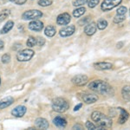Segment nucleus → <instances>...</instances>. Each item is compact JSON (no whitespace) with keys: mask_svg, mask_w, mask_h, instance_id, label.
I'll return each instance as SVG.
<instances>
[{"mask_svg":"<svg viewBox=\"0 0 130 130\" xmlns=\"http://www.w3.org/2000/svg\"><path fill=\"white\" fill-rule=\"evenodd\" d=\"M89 89L103 95H113V94H114V90H113L112 87L108 83L102 80H95L91 82L89 84Z\"/></svg>","mask_w":130,"mask_h":130,"instance_id":"f257e3e1","label":"nucleus"},{"mask_svg":"<svg viewBox=\"0 0 130 130\" xmlns=\"http://www.w3.org/2000/svg\"><path fill=\"white\" fill-rule=\"evenodd\" d=\"M91 118L94 121H95L97 124L98 129H104V128H110L112 127V120L110 117L103 115L99 111H95L92 113Z\"/></svg>","mask_w":130,"mask_h":130,"instance_id":"f03ea898","label":"nucleus"},{"mask_svg":"<svg viewBox=\"0 0 130 130\" xmlns=\"http://www.w3.org/2000/svg\"><path fill=\"white\" fill-rule=\"evenodd\" d=\"M70 108V104L63 98H56L52 102V108L58 113H63Z\"/></svg>","mask_w":130,"mask_h":130,"instance_id":"7ed1b4c3","label":"nucleus"},{"mask_svg":"<svg viewBox=\"0 0 130 130\" xmlns=\"http://www.w3.org/2000/svg\"><path fill=\"white\" fill-rule=\"evenodd\" d=\"M34 56V51L29 49H25L19 51L17 55V58L19 62H27L30 60L32 56Z\"/></svg>","mask_w":130,"mask_h":130,"instance_id":"20e7f679","label":"nucleus"},{"mask_svg":"<svg viewBox=\"0 0 130 130\" xmlns=\"http://www.w3.org/2000/svg\"><path fill=\"white\" fill-rule=\"evenodd\" d=\"M121 3V0H104L102 4V10L104 11H108Z\"/></svg>","mask_w":130,"mask_h":130,"instance_id":"39448f33","label":"nucleus"},{"mask_svg":"<svg viewBox=\"0 0 130 130\" xmlns=\"http://www.w3.org/2000/svg\"><path fill=\"white\" fill-rule=\"evenodd\" d=\"M41 17H43V13L38 10H30L28 11H25L23 14V18L24 20L36 19V18H39Z\"/></svg>","mask_w":130,"mask_h":130,"instance_id":"423d86ee","label":"nucleus"},{"mask_svg":"<svg viewBox=\"0 0 130 130\" xmlns=\"http://www.w3.org/2000/svg\"><path fill=\"white\" fill-rule=\"evenodd\" d=\"M88 81L89 78L85 75H77L72 78V83L76 86H84Z\"/></svg>","mask_w":130,"mask_h":130,"instance_id":"0eeeda50","label":"nucleus"},{"mask_svg":"<svg viewBox=\"0 0 130 130\" xmlns=\"http://www.w3.org/2000/svg\"><path fill=\"white\" fill-rule=\"evenodd\" d=\"M71 18L69 13H62L60 14L56 18V23L59 25H66L70 22Z\"/></svg>","mask_w":130,"mask_h":130,"instance_id":"6e6552de","label":"nucleus"},{"mask_svg":"<svg viewBox=\"0 0 130 130\" xmlns=\"http://www.w3.org/2000/svg\"><path fill=\"white\" fill-rule=\"evenodd\" d=\"M75 30V25H69V26H66L64 28H62V30H60V36L61 37H70V36L74 34Z\"/></svg>","mask_w":130,"mask_h":130,"instance_id":"1a4fd4ad","label":"nucleus"},{"mask_svg":"<svg viewBox=\"0 0 130 130\" xmlns=\"http://www.w3.org/2000/svg\"><path fill=\"white\" fill-rule=\"evenodd\" d=\"M43 28V24L39 20H34L29 24V29L34 31H41Z\"/></svg>","mask_w":130,"mask_h":130,"instance_id":"9d476101","label":"nucleus"},{"mask_svg":"<svg viewBox=\"0 0 130 130\" xmlns=\"http://www.w3.org/2000/svg\"><path fill=\"white\" fill-rule=\"evenodd\" d=\"M94 67L98 70H111L113 68V64L108 62H97V63H95L94 64Z\"/></svg>","mask_w":130,"mask_h":130,"instance_id":"9b49d317","label":"nucleus"},{"mask_svg":"<svg viewBox=\"0 0 130 130\" xmlns=\"http://www.w3.org/2000/svg\"><path fill=\"white\" fill-rule=\"evenodd\" d=\"M26 110H27L26 107L18 106L17 108H15L11 111V114L12 115H14V116H16V117H23L25 113H26Z\"/></svg>","mask_w":130,"mask_h":130,"instance_id":"f8f14e48","label":"nucleus"},{"mask_svg":"<svg viewBox=\"0 0 130 130\" xmlns=\"http://www.w3.org/2000/svg\"><path fill=\"white\" fill-rule=\"evenodd\" d=\"M83 100L85 103L87 104H91L94 102H97L98 100V96L96 95H93V94H85L83 96Z\"/></svg>","mask_w":130,"mask_h":130,"instance_id":"ddd939ff","label":"nucleus"},{"mask_svg":"<svg viewBox=\"0 0 130 130\" xmlns=\"http://www.w3.org/2000/svg\"><path fill=\"white\" fill-rule=\"evenodd\" d=\"M96 30H97V25L95 24V23H91V24H87V26L84 29V32L86 35L92 36L95 33Z\"/></svg>","mask_w":130,"mask_h":130,"instance_id":"4468645a","label":"nucleus"},{"mask_svg":"<svg viewBox=\"0 0 130 130\" xmlns=\"http://www.w3.org/2000/svg\"><path fill=\"white\" fill-rule=\"evenodd\" d=\"M118 109L120 110V112H121L120 117H119V119H118V122L120 123V124H123V123H125L126 121H127V119H128V117H129V114L125 109H123L122 108H118Z\"/></svg>","mask_w":130,"mask_h":130,"instance_id":"2eb2a0df","label":"nucleus"},{"mask_svg":"<svg viewBox=\"0 0 130 130\" xmlns=\"http://www.w3.org/2000/svg\"><path fill=\"white\" fill-rule=\"evenodd\" d=\"M35 124L38 128H42V129H47L49 127V122H48L47 120L43 118H38L35 121Z\"/></svg>","mask_w":130,"mask_h":130,"instance_id":"dca6fc26","label":"nucleus"},{"mask_svg":"<svg viewBox=\"0 0 130 130\" xmlns=\"http://www.w3.org/2000/svg\"><path fill=\"white\" fill-rule=\"evenodd\" d=\"M14 102V99L10 96H8V97L4 98L3 100L0 101V108H5L9 107L10 105H11Z\"/></svg>","mask_w":130,"mask_h":130,"instance_id":"f3484780","label":"nucleus"},{"mask_svg":"<svg viewBox=\"0 0 130 130\" xmlns=\"http://www.w3.org/2000/svg\"><path fill=\"white\" fill-rule=\"evenodd\" d=\"M53 122H54V124L58 127H66V125H67L66 120L61 116H56L53 120Z\"/></svg>","mask_w":130,"mask_h":130,"instance_id":"a211bd4d","label":"nucleus"},{"mask_svg":"<svg viewBox=\"0 0 130 130\" xmlns=\"http://www.w3.org/2000/svg\"><path fill=\"white\" fill-rule=\"evenodd\" d=\"M121 95H122L123 99L130 101V86L127 85L123 87L122 90H121Z\"/></svg>","mask_w":130,"mask_h":130,"instance_id":"6ab92c4d","label":"nucleus"},{"mask_svg":"<svg viewBox=\"0 0 130 130\" xmlns=\"http://www.w3.org/2000/svg\"><path fill=\"white\" fill-rule=\"evenodd\" d=\"M13 25H14V23L12 22V21H8V22L5 24V26L3 27V29L0 30V33H1V34H5V33L9 32V31L12 29Z\"/></svg>","mask_w":130,"mask_h":130,"instance_id":"aec40b11","label":"nucleus"},{"mask_svg":"<svg viewBox=\"0 0 130 130\" xmlns=\"http://www.w3.org/2000/svg\"><path fill=\"white\" fill-rule=\"evenodd\" d=\"M44 33H45V35L47 36V37H53V36H55V34H56V28L54 26L50 25V26L46 27V29L44 30Z\"/></svg>","mask_w":130,"mask_h":130,"instance_id":"412c9836","label":"nucleus"},{"mask_svg":"<svg viewBox=\"0 0 130 130\" xmlns=\"http://www.w3.org/2000/svg\"><path fill=\"white\" fill-rule=\"evenodd\" d=\"M86 11V9L84 7H81V8H77L75 9L74 11H73V16L75 18H80L81 16H83V14L85 13Z\"/></svg>","mask_w":130,"mask_h":130,"instance_id":"4be33fe9","label":"nucleus"},{"mask_svg":"<svg viewBox=\"0 0 130 130\" xmlns=\"http://www.w3.org/2000/svg\"><path fill=\"white\" fill-rule=\"evenodd\" d=\"M108 26V22L104 19H100L97 23V28L99 30H104Z\"/></svg>","mask_w":130,"mask_h":130,"instance_id":"5701e85b","label":"nucleus"},{"mask_svg":"<svg viewBox=\"0 0 130 130\" xmlns=\"http://www.w3.org/2000/svg\"><path fill=\"white\" fill-rule=\"evenodd\" d=\"M37 44V39L33 37H30L27 40V46L29 47H34Z\"/></svg>","mask_w":130,"mask_h":130,"instance_id":"b1692460","label":"nucleus"},{"mask_svg":"<svg viewBox=\"0 0 130 130\" xmlns=\"http://www.w3.org/2000/svg\"><path fill=\"white\" fill-rule=\"evenodd\" d=\"M125 18H126L125 15H116L114 18V23H115V24H119V23L123 22V21L125 20Z\"/></svg>","mask_w":130,"mask_h":130,"instance_id":"393cba45","label":"nucleus"},{"mask_svg":"<svg viewBox=\"0 0 130 130\" xmlns=\"http://www.w3.org/2000/svg\"><path fill=\"white\" fill-rule=\"evenodd\" d=\"M52 4V0H38V5L40 6H49Z\"/></svg>","mask_w":130,"mask_h":130,"instance_id":"a878e982","label":"nucleus"},{"mask_svg":"<svg viewBox=\"0 0 130 130\" xmlns=\"http://www.w3.org/2000/svg\"><path fill=\"white\" fill-rule=\"evenodd\" d=\"M10 14V11L9 10H4L0 13V22H2L3 20H5Z\"/></svg>","mask_w":130,"mask_h":130,"instance_id":"bb28decb","label":"nucleus"},{"mask_svg":"<svg viewBox=\"0 0 130 130\" xmlns=\"http://www.w3.org/2000/svg\"><path fill=\"white\" fill-rule=\"evenodd\" d=\"M127 13V8L125 6H121L117 10V15H125Z\"/></svg>","mask_w":130,"mask_h":130,"instance_id":"cd10ccee","label":"nucleus"},{"mask_svg":"<svg viewBox=\"0 0 130 130\" xmlns=\"http://www.w3.org/2000/svg\"><path fill=\"white\" fill-rule=\"evenodd\" d=\"M87 2H88V0H75V1L73 2V5H75V6H81V5H85Z\"/></svg>","mask_w":130,"mask_h":130,"instance_id":"c85d7f7f","label":"nucleus"},{"mask_svg":"<svg viewBox=\"0 0 130 130\" xmlns=\"http://www.w3.org/2000/svg\"><path fill=\"white\" fill-rule=\"evenodd\" d=\"M86 127H87L89 129H92V130L98 129V127H97V126L94 125L93 123L90 122V121H87V122H86Z\"/></svg>","mask_w":130,"mask_h":130,"instance_id":"c756f323","label":"nucleus"},{"mask_svg":"<svg viewBox=\"0 0 130 130\" xmlns=\"http://www.w3.org/2000/svg\"><path fill=\"white\" fill-rule=\"evenodd\" d=\"M10 56L9 54H5V55L2 56V62L4 63H8L10 62Z\"/></svg>","mask_w":130,"mask_h":130,"instance_id":"7c9ffc66","label":"nucleus"},{"mask_svg":"<svg viewBox=\"0 0 130 130\" xmlns=\"http://www.w3.org/2000/svg\"><path fill=\"white\" fill-rule=\"evenodd\" d=\"M99 4V0H89V7L94 8Z\"/></svg>","mask_w":130,"mask_h":130,"instance_id":"2f4dec72","label":"nucleus"},{"mask_svg":"<svg viewBox=\"0 0 130 130\" xmlns=\"http://www.w3.org/2000/svg\"><path fill=\"white\" fill-rule=\"evenodd\" d=\"M89 17H87V18H84V19H83V20L79 21L78 24H80V25H83V24H88V23H89Z\"/></svg>","mask_w":130,"mask_h":130,"instance_id":"473e14b6","label":"nucleus"},{"mask_svg":"<svg viewBox=\"0 0 130 130\" xmlns=\"http://www.w3.org/2000/svg\"><path fill=\"white\" fill-rule=\"evenodd\" d=\"M44 43H45V40L43 38V37H39V38L37 40V44H38L39 46H43L44 44Z\"/></svg>","mask_w":130,"mask_h":130,"instance_id":"72a5a7b5","label":"nucleus"},{"mask_svg":"<svg viewBox=\"0 0 130 130\" xmlns=\"http://www.w3.org/2000/svg\"><path fill=\"white\" fill-rule=\"evenodd\" d=\"M26 2V0H15V3L17 5H24Z\"/></svg>","mask_w":130,"mask_h":130,"instance_id":"f704fd0d","label":"nucleus"},{"mask_svg":"<svg viewBox=\"0 0 130 130\" xmlns=\"http://www.w3.org/2000/svg\"><path fill=\"white\" fill-rule=\"evenodd\" d=\"M123 42H120V43H118L116 44V47H117V49H121V48H122V46H123Z\"/></svg>","mask_w":130,"mask_h":130,"instance_id":"c9c22d12","label":"nucleus"},{"mask_svg":"<svg viewBox=\"0 0 130 130\" xmlns=\"http://www.w3.org/2000/svg\"><path fill=\"white\" fill-rule=\"evenodd\" d=\"M82 106H83V104H82V103L78 104V105H77V106H75V108H74V111H77V110H79V109H80V108H81Z\"/></svg>","mask_w":130,"mask_h":130,"instance_id":"e433bc0d","label":"nucleus"},{"mask_svg":"<svg viewBox=\"0 0 130 130\" xmlns=\"http://www.w3.org/2000/svg\"><path fill=\"white\" fill-rule=\"evenodd\" d=\"M4 46H5V43L2 40H0V50H3L4 49Z\"/></svg>","mask_w":130,"mask_h":130,"instance_id":"4c0bfd02","label":"nucleus"},{"mask_svg":"<svg viewBox=\"0 0 130 130\" xmlns=\"http://www.w3.org/2000/svg\"><path fill=\"white\" fill-rule=\"evenodd\" d=\"M73 128H79V129H82L83 128V127H81V126H79V125H75V126H74V127H73Z\"/></svg>","mask_w":130,"mask_h":130,"instance_id":"58836bf2","label":"nucleus"},{"mask_svg":"<svg viewBox=\"0 0 130 130\" xmlns=\"http://www.w3.org/2000/svg\"><path fill=\"white\" fill-rule=\"evenodd\" d=\"M10 1H11V2H15V0H10Z\"/></svg>","mask_w":130,"mask_h":130,"instance_id":"ea45409f","label":"nucleus"},{"mask_svg":"<svg viewBox=\"0 0 130 130\" xmlns=\"http://www.w3.org/2000/svg\"><path fill=\"white\" fill-rule=\"evenodd\" d=\"M0 84H1V79H0Z\"/></svg>","mask_w":130,"mask_h":130,"instance_id":"a19ab883","label":"nucleus"}]
</instances>
